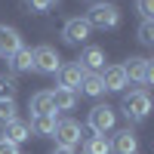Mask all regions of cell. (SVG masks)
Here are the masks:
<instances>
[{
	"instance_id": "6da1fadb",
	"label": "cell",
	"mask_w": 154,
	"mask_h": 154,
	"mask_svg": "<svg viewBox=\"0 0 154 154\" xmlns=\"http://www.w3.org/2000/svg\"><path fill=\"white\" fill-rule=\"evenodd\" d=\"M89 28H99V31H105V28H117L120 25V9L114 6V3H96L93 9H89Z\"/></svg>"
},
{
	"instance_id": "7a4b0ae2",
	"label": "cell",
	"mask_w": 154,
	"mask_h": 154,
	"mask_svg": "<svg viewBox=\"0 0 154 154\" xmlns=\"http://www.w3.org/2000/svg\"><path fill=\"white\" fill-rule=\"evenodd\" d=\"M151 111V99H148V89H136V93H126L123 96V114L130 120H145Z\"/></svg>"
},
{
	"instance_id": "3957f363",
	"label": "cell",
	"mask_w": 154,
	"mask_h": 154,
	"mask_svg": "<svg viewBox=\"0 0 154 154\" xmlns=\"http://www.w3.org/2000/svg\"><path fill=\"white\" fill-rule=\"evenodd\" d=\"M114 120H117V114H114V108L111 105H96L93 111H89V130H93L96 136H105V133H111L114 130Z\"/></svg>"
},
{
	"instance_id": "277c9868",
	"label": "cell",
	"mask_w": 154,
	"mask_h": 154,
	"mask_svg": "<svg viewBox=\"0 0 154 154\" xmlns=\"http://www.w3.org/2000/svg\"><path fill=\"white\" fill-rule=\"evenodd\" d=\"M31 68L40 71V74H56V71L62 68L59 53H56L53 46H37L34 53H31Z\"/></svg>"
},
{
	"instance_id": "5b68a950",
	"label": "cell",
	"mask_w": 154,
	"mask_h": 154,
	"mask_svg": "<svg viewBox=\"0 0 154 154\" xmlns=\"http://www.w3.org/2000/svg\"><path fill=\"white\" fill-rule=\"evenodd\" d=\"M123 68V74H126V80H139L142 86H148V83H154V65L148 59H130L126 65H120Z\"/></svg>"
},
{
	"instance_id": "8992f818",
	"label": "cell",
	"mask_w": 154,
	"mask_h": 154,
	"mask_svg": "<svg viewBox=\"0 0 154 154\" xmlns=\"http://www.w3.org/2000/svg\"><path fill=\"white\" fill-rule=\"evenodd\" d=\"M53 136H56V142L62 148H74L77 142H80V123L77 120H56Z\"/></svg>"
},
{
	"instance_id": "52a82bcc",
	"label": "cell",
	"mask_w": 154,
	"mask_h": 154,
	"mask_svg": "<svg viewBox=\"0 0 154 154\" xmlns=\"http://www.w3.org/2000/svg\"><path fill=\"white\" fill-rule=\"evenodd\" d=\"M83 68L77 65V62H68V65H62L59 68V86L62 89H71V93H77L80 89V83H83Z\"/></svg>"
},
{
	"instance_id": "ba28073f",
	"label": "cell",
	"mask_w": 154,
	"mask_h": 154,
	"mask_svg": "<svg viewBox=\"0 0 154 154\" xmlns=\"http://www.w3.org/2000/svg\"><path fill=\"white\" fill-rule=\"evenodd\" d=\"M89 31H93V28H89V22L77 16V19H68V22H65V28H62V37H65L68 43H83L86 37H89Z\"/></svg>"
},
{
	"instance_id": "9c48e42d",
	"label": "cell",
	"mask_w": 154,
	"mask_h": 154,
	"mask_svg": "<svg viewBox=\"0 0 154 154\" xmlns=\"http://www.w3.org/2000/svg\"><path fill=\"white\" fill-rule=\"evenodd\" d=\"M77 65H80L86 74H96V71H102V68H105V53H102L99 46H86Z\"/></svg>"
},
{
	"instance_id": "30bf717a",
	"label": "cell",
	"mask_w": 154,
	"mask_h": 154,
	"mask_svg": "<svg viewBox=\"0 0 154 154\" xmlns=\"http://www.w3.org/2000/svg\"><path fill=\"white\" fill-rule=\"evenodd\" d=\"M99 77H102V86L111 89V93H120V89L126 86V74H123V68H120V65H108Z\"/></svg>"
},
{
	"instance_id": "8fae6325",
	"label": "cell",
	"mask_w": 154,
	"mask_h": 154,
	"mask_svg": "<svg viewBox=\"0 0 154 154\" xmlns=\"http://www.w3.org/2000/svg\"><path fill=\"white\" fill-rule=\"evenodd\" d=\"M111 151H114V154H136V151H139V142H136V133H130V130H120V133H114V142H111Z\"/></svg>"
},
{
	"instance_id": "7c38bea8",
	"label": "cell",
	"mask_w": 154,
	"mask_h": 154,
	"mask_svg": "<svg viewBox=\"0 0 154 154\" xmlns=\"http://www.w3.org/2000/svg\"><path fill=\"white\" fill-rule=\"evenodd\" d=\"M31 114L34 117H56V105L49 93H34L31 96Z\"/></svg>"
},
{
	"instance_id": "4fadbf2b",
	"label": "cell",
	"mask_w": 154,
	"mask_h": 154,
	"mask_svg": "<svg viewBox=\"0 0 154 154\" xmlns=\"http://www.w3.org/2000/svg\"><path fill=\"white\" fill-rule=\"evenodd\" d=\"M25 139H31V130H28V123L25 120H9L6 126H3V142H12V145H19V142H25Z\"/></svg>"
},
{
	"instance_id": "5bb4252c",
	"label": "cell",
	"mask_w": 154,
	"mask_h": 154,
	"mask_svg": "<svg viewBox=\"0 0 154 154\" xmlns=\"http://www.w3.org/2000/svg\"><path fill=\"white\" fill-rule=\"evenodd\" d=\"M16 49H22V37L16 28H9V25H0V53L3 56H12Z\"/></svg>"
},
{
	"instance_id": "9a60e30c",
	"label": "cell",
	"mask_w": 154,
	"mask_h": 154,
	"mask_svg": "<svg viewBox=\"0 0 154 154\" xmlns=\"http://www.w3.org/2000/svg\"><path fill=\"white\" fill-rule=\"evenodd\" d=\"M53 96V105H56V111H71L74 108V102H77V93H71V89H56V93H49Z\"/></svg>"
},
{
	"instance_id": "2e32d148",
	"label": "cell",
	"mask_w": 154,
	"mask_h": 154,
	"mask_svg": "<svg viewBox=\"0 0 154 154\" xmlns=\"http://www.w3.org/2000/svg\"><path fill=\"white\" fill-rule=\"evenodd\" d=\"M80 93H83V96H102V93H105V86H102V77H99V74H83Z\"/></svg>"
},
{
	"instance_id": "e0dca14e",
	"label": "cell",
	"mask_w": 154,
	"mask_h": 154,
	"mask_svg": "<svg viewBox=\"0 0 154 154\" xmlns=\"http://www.w3.org/2000/svg\"><path fill=\"white\" fill-rule=\"evenodd\" d=\"M28 130L37 133V136H53V130H56V117H31Z\"/></svg>"
},
{
	"instance_id": "ac0fdd59",
	"label": "cell",
	"mask_w": 154,
	"mask_h": 154,
	"mask_svg": "<svg viewBox=\"0 0 154 154\" xmlns=\"http://www.w3.org/2000/svg\"><path fill=\"white\" fill-rule=\"evenodd\" d=\"M9 65H12V71H31V49H16V53L9 56Z\"/></svg>"
},
{
	"instance_id": "d6986e66",
	"label": "cell",
	"mask_w": 154,
	"mask_h": 154,
	"mask_svg": "<svg viewBox=\"0 0 154 154\" xmlns=\"http://www.w3.org/2000/svg\"><path fill=\"white\" fill-rule=\"evenodd\" d=\"M86 154H111V142L105 136H93V139H86V145H83Z\"/></svg>"
},
{
	"instance_id": "ffe728a7",
	"label": "cell",
	"mask_w": 154,
	"mask_h": 154,
	"mask_svg": "<svg viewBox=\"0 0 154 154\" xmlns=\"http://www.w3.org/2000/svg\"><path fill=\"white\" fill-rule=\"evenodd\" d=\"M16 120V99H0V126Z\"/></svg>"
},
{
	"instance_id": "44dd1931",
	"label": "cell",
	"mask_w": 154,
	"mask_h": 154,
	"mask_svg": "<svg viewBox=\"0 0 154 154\" xmlns=\"http://www.w3.org/2000/svg\"><path fill=\"white\" fill-rule=\"evenodd\" d=\"M0 99H16V80L12 77H0Z\"/></svg>"
},
{
	"instance_id": "7402d4cb",
	"label": "cell",
	"mask_w": 154,
	"mask_h": 154,
	"mask_svg": "<svg viewBox=\"0 0 154 154\" xmlns=\"http://www.w3.org/2000/svg\"><path fill=\"white\" fill-rule=\"evenodd\" d=\"M139 40H142L145 46L154 43V22H142V28H139Z\"/></svg>"
},
{
	"instance_id": "603a6c76",
	"label": "cell",
	"mask_w": 154,
	"mask_h": 154,
	"mask_svg": "<svg viewBox=\"0 0 154 154\" xmlns=\"http://www.w3.org/2000/svg\"><path fill=\"white\" fill-rule=\"evenodd\" d=\"M139 12H142V22H151V16H154V0H139Z\"/></svg>"
},
{
	"instance_id": "cb8c5ba5",
	"label": "cell",
	"mask_w": 154,
	"mask_h": 154,
	"mask_svg": "<svg viewBox=\"0 0 154 154\" xmlns=\"http://www.w3.org/2000/svg\"><path fill=\"white\" fill-rule=\"evenodd\" d=\"M25 3H28L34 12H43V9H49V3H53V0H25Z\"/></svg>"
},
{
	"instance_id": "d4e9b609",
	"label": "cell",
	"mask_w": 154,
	"mask_h": 154,
	"mask_svg": "<svg viewBox=\"0 0 154 154\" xmlns=\"http://www.w3.org/2000/svg\"><path fill=\"white\" fill-rule=\"evenodd\" d=\"M0 154H19V145H12V142H3V139H0Z\"/></svg>"
},
{
	"instance_id": "484cf974",
	"label": "cell",
	"mask_w": 154,
	"mask_h": 154,
	"mask_svg": "<svg viewBox=\"0 0 154 154\" xmlns=\"http://www.w3.org/2000/svg\"><path fill=\"white\" fill-rule=\"evenodd\" d=\"M53 154H77V151H74V148H62V145H59V148H56Z\"/></svg>"
}]
</instances>
